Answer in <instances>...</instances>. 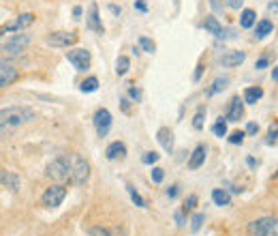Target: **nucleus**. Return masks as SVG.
<instances>
[{
  "label": "nucleus",
  "mask_w": 278,
  "mask_h": 236,
  "mask_svg": "<svg viewBox=\"0 0 278 236\" xmlns=\"http://www.w3.org/2000/svg\"><path fill=\"white\" fill-rule=\"evenodd\" d=\"M175 221H178V226H184V215H182L180 211L175 213Z\"/></svg>",
  "instance_id": "nucleus-45"
},
{
  "label": "nucleus",
  "mask_w": 278,
  "mask_h": 236,
  "mask_svg": "<svg viewBox=\"0 0 278 236\" xmlns=\"http://www.w3.org/2000/svg\"><path fill=\"white\" fill-rule=\"evenodd\" d=\"M244 136H246V131H233L231 136H229V142H231V144H242Z\"/></svg>",
  "instance_id": "nucleus-33"
},
{
  "label": "nucleus",
  "mask_w": 278,
  "mask_h": 236,
  "mask_svg": "<svg viewBox=\"0 0 278 236\" xmlns=\"http://www.w3.org/2000/svg\"><path fill=\"white\" fill-rule=\"evenodd\" d=\"M272 30H274V24L270 22V19H261V22L257 24L255 35H257V39H266V37H268Z\"/></svg>",
  "instance_id": "nucleus-21"
},
{
  "label": "nucleus",
  "mask_w": 278,
  "mask_h": 236,
  "mask_svg": "<svg viewBox=\"0 0 278 236\" xmlns=\"http://www.w3.org/2000/svg\"><path fill=\"white\" fill-rule=\"evenodd\" d=\"M212 131L216 133V136H219V138H225L227 136V123H225V120H219V123H216L214 127H212Z\"/></svg>",
  "instance_id": "nucleus-30"
},
{
  "label": "nucleus",
  "mask_w": 278,
  "mask_h": 236,
  "mask_svg": "<svg viewBox=\"0 0 278 236\" xmlns=\"http://www.w3.org/2000/svg\"><path fill=\"white\" fill-rule=\"evenodd\" d=\"M126 189H128V193H131V200L135 202V204H137L139 208H146V200L141 198V195H139L137 191H135V189H133L131 185H126Z\"/></svg>",
  "instance_id": "nucleus-28"
},
{
  "label": "nucleus",
  "mask_w": 278,
  "mask_h": 236,
  "mask_svg": "<svg viewBox=\"0 0 278 236\" xmlns=\"http://www.w3.org/2000/svg\"><path fill=\"white\" fill-rule=\"evenodd\" d=\"M244 60H246V54L240 50H233V52H227L225 56H221V65L222 67H238Z\"/></svg>",
  "instance_id": "nucleus-14"
},
{
  "label": "nucleus",
  "mask_w": 278,
  "mask_h": 236,
  "mask_svg": "<svg viewBox=\"0 0 278 236\" xmlns=\"http://www.w3.org/2000/svg\"><path fill=\"white\" fill-rule=\"evenodd\" d=\"M203 28H206L210 35H214V37H219V39L222 35V26H221V22L214 15H208L206 17V22H203Z\"/></svg>",
  "instance_id": "nucleus-19"
},
{
  "label": "nucleus",
  "mask_w": 278,
  "mask_h": 236,
  "mask_svg": "<svg viewBox=\"0 0 278 236\" xmlns=\"http://www.w3.org/2000/svg\"><path fill=\"white\" fill-rule=\"evenodd\" d=\"M212 200L216 206H229V202H231V195H229L225 189H214L212 191Z\"/></svg>",
  "instance_id": "nucleus-20"
},
{
  "label": "nucleus",
  "mask_w": 278,
  "mask_h": 236,
  "mask_svg": "<svg viewBox=\"0 0 278 236\" xmlns=\"http://www.w3.org/2000/svg\"><path fill=\"white\" fill-rule=\"evenodd\" d=\"M248 236H278V221L274 217H261L250 221Z\"/></svg>",
  "instance_id": "nucleus-3"
},
{
  "label": "nucleus",
  "mask_w": 278,
  "mask_h": 236,
  "mask_svg": "<svg viewBox=\"0 0 278 236\" xmlns=\"http://www.w3.org/2000/svg\"><path fill=\"white\" fill-rule=\"evenodd\" d=\"M159 157H161V155H157V153H146L144 155V163L152 165V163H157V161H159Z\"/></svg>",
  "instance_id": "nucleus-36"
},
{
  "label": "nucleus",
  "mask_w": 278,
  "mask_h": 236,
  "mask_svg": "<svg viewBox=\"0 0 278 236\" xmlns=\"http://www.w3.org/2000/svg\"><path fill=\"white\" fill-rule=\"evenodd\" d=\"M276 138H278V123L270 127V131H268V144H274Z\"/></svg>",
  "instance_id": "nucleus-34"
},
{
  "label": "nucleus",
  "mask_w": 278,
  "mask_h": 236,
  "mask_svg": "<svg viewBox=\"0 0 278 236\" xmlns=\"http://www.w3.org/2000/svg\"><path fill=\"white\" fill-rule=\"evenodd\" d=\"M227 84H229V78H216V79H214V84H212V88L208 90V94H216V92L225 90V88H227Z\"/></svg>",
  "instance_id": "nucleus-24"
},
{
  "label": "nucleus",
  "mask_w": 278,
  "mask_h": 236,
  "mask_svg": "<svg viewBox=\"0 0 278 236\" xmlns=\"http://www.w3.org/2000/svg\"><path fill=\"white\" fill-rule=\"evenodd\" d=\"M105 155H107V159H111V161L122 159V157H124V155H126V146L122 144V142H111V144L107 146Z\"/></svg>",
  "instance_id": "nucleus-18"
},
{
  "label": "nucleus",
  "mask_w": 278,
  "mask_h": 236,
  "mask_svg": "<svg viewBox=\"0 0 278 236\" xmlns=\"http://www.w3.org/2000/svg\"><path fill=\"white\" fill-rule=\"evenodd\" d=\"M191 224H193V232H197L199 228H201V224H203V215H201V213H197V215L193 217Z\"/></svg>",
  "instance_id": "nucleus-37"
},
{
  "label": "nucleus",
  "mask_w": 278,
  "mask_h": 236,
  "mask_svg": "<svg viewBox=\"0 0 278 236\" xmlns=\"http://www.w3.org/2000/svg\"><path fill=\"white\" fill-rule=\"evenodd\" d=\"M32 22H35V15L32 13H24V15H19V17H15V19H11V22H6L2 28H0V32H15V30H22V28H26V26H30Z\"/></svg>",
  "instance_id": "nucleus-9"
},
{
  "label": "nucleus",
  "mask_w": 278,
  "mask_h": 236,
  "mask_svg": "<svg viewBox=\"0 0 278 236\" xmlns=\"http://www.w3.org/2000/svg\"><path fill=\"white\" fill-rule=\"evenodd\" d=\"M64 198H66V187L64 185H52L50 189H45L41 202H43L45 208H56V206L62 204Z\"/></svg>",
  "instance_id": "nucleus-4"
},
{
  "label": "nucleus",
  "mask_w": 278,
  "mask_h": 236,
  "mask_svg": "<svg viewBox=\"0 0 278 236\" xmlns=\"http://www.w3.org/2000/svg\"><path fill=\"white\" fill-rule=\"evenodd\" d=\"M195 206H197V195H188L184 200V211H195Z\"/></svg>",
  "instance_id": "nucleus-32"
},
{
  "label": "nucleus",
  "mask_w": 278,
  "mask_h": 236,
  "mask_svg": "<svg viewBox=\"0 0 278 236\" xmlns=\"http://www.w3.org/2000/svg\"><path fill=\"white\" fill-rule=\"evenodd\" d=\"M257 22V13L253 9H244L242 15H240V26L242 28H250V26H255Z\"/></svg>",
  "instance_id": "nucleus-22"
},
{
  "label": "nucleus",
  "mask_w": 278,
  "mask_h": 236,
  "mask_svg": "<svg viewBox=\"0 0 278 236\" xmlns=\"http://www.w3.org/2000/svg\"><path fill=\"white\" fill-rule=\"evenodd\" d=\"M86 24H88V28L94 30V32H99V35H103V32H105L103 22H101V15H99V4H97V2H92L90 9H88Z\"/></svg>",
  "instance_id": "nucleus-11"
},
{
  "label": "nucleus",
  "mask_w": 278,
  "mask_h": 236,
  "mask_svg": "<svg viewBox=\"0 0 278 236\" xmlns=\"http://www.w3.org/2000/svg\"><path fill=\"white\" fill-rule=\"evenodd\" d=\"M163 178H165V170L154 167V170H152V180H154V183H163Z\"/></svg>",
  "instance_id": "nucleus-35"
},
{
  "label": "nucleus",
  "mask_w": 278,
  "mask_h": 236,
  "mask_svg": "<svg viewBox=\"0 0 278 236\" xmlns=\"http://www.w3.org/2000/svg\"><path fill=\"white\" fill-rule=\"evenodd\" d=\"M45 174H47V176H50L52 180H56L58 185H64V183H69V174H66V165H64V159H62V157L54 159L52 163L47 165Z\"/></svg>",
  "instance_id": "nucleus-5"
},
{
  "label": "nucleus",
  "mask_w": 278,
  "mask_h": 236,
  "mask_svg": "<svg viewBox=\"0 0 278 236\" xmlns=\"http://www.w3.org/2000/svg\"><path fill=\"white\" fill-rule=\"evenodd\" d=\"M261 97H263L261 88H246L244 90V103H257Z\"/></svg>",
  "instance_id": "nucleus-23"
},
{
  "label": "nucleus",
  "mask_w": 278,
  "mask_h": 236,
  "mask_svg": "<svg viewBox=\"0 0 278 236\" xmlns=\"http://www.w3.org/2000/svg\"><path fill=\"white\" fill-rule=\"evenodd\" d=\"M81 92H94L99 88V79L97 78H88V79H84V82H81Z\"/></svg>",
  "instance_id": "nucleus-25"
},
{
  "label": "nucleus",
  "mask_w": 278,
  "mask_h": 236,
  "mask_svg": "<svg viewBox=\"0 0 278 236\" xmlns=\"http://www.w3.org/2000/svg\"><path fill=\"white\" fill-rule=\"evenodd\" d=\"M17 79V69L9 63H0V88L13 84Z\"/></svg>",
  "instance_id": "nucleus-12"
},
{
  "label": "nucleus",
  "mask_w": 278,
  "mask_h": 236,
  "mask_svg": "<svg viewBox=\"0 0 278 236\" xmlns=\"http://www.w3.org/2000/svg\"><path fill=\"white\" fill-rule=\"evenodd\" d=\"M28 43H30L28 35H15V37H11L9 41L2 45V52H6V54H19V52L26 50V45H28Z\"/></svg>",
  "instance_id": "nucleus-10"
},
{
  "label": "nucleus",
  "mask_w": 278,
  "mask_h": 236,
  "mask_svg": "<svg viewBox=\"0 0 278 236\" xmlns=\"http://www.w3.org/2000/svg\"><path fill=\"white\" fill-rule=\"evenodd\" d=\"M128 67H131V60H128L126 56H120L116 60V73L118 76H124V73L128 71Z\"/></svg>",
  "instance_id": "nucleus-26"
},
{
  "label": "nucleus",
  "mask_w": 278,
  "mask_h": 236,
  "mask_svg": "<svg viewBox=\"0 0 278 236\" xmlns=\"http://www.w3.org/2000/svg\"><path fill=\"white\" fill-rule=\"evenodd\" d=\"M203 161H206V146L199 144V146L193 151L191 159H188V167H191V170H197V167L203 165Z\"/></svg>",
  "instance_id": "nucleus-17"
},
{
  "label": "nucleus",
  "mask_w": 278,
  "mask_h": 236,
  "mask_svg": "<svg viewBox=\"0 0 278 236\" xmlns=\"http://www.w3.org/2000/svg\"><path fill=\"white\" fill-rule=\"evenodd\" d=\"M268 63H270V60L268 58H259V60H257V69H266V67H268Z\"/></svg>",
  "instance_id": "nucleus-39"
},
{
  "label": "nucleus",
  "mask_w": 278,
  "mask_h": 236,
  "mask_svg": "<svg viewBox=\"0 0 278 236\" xmlns=\"http://www.w3.org/2000/svg\"><path fill=\"white\" fill-rule=\"evenodd\" d=\"M139 45L144 47V52H148V54H154V50H157L154 41L152 39H148V37H139Z\"/></svg>",
  "instance_id": "nucleus-29"
},
{
  "label": "nucleus",
  "mask_w": 278,
  "mask_h": 236,
  "mask_svg": "<svg viewBox=\"0 0 278 236\" xmlns=\"http://www.w3.org/2000/svg\"><path fill=\"white\" fill-rule=\"evenodd\" d=\"M135 9L141 11V13H146V11H148V6H146V2H141V0H137V2H135Z\"/></svg>",
  "instance_id": "nucleus-40"
},
{
  "label": "nucleus",
  "mask_w": 278,
  "mask_h": 236,
  "mask_svg": "<svg viewBox=\"0 0 278 236\" xmlns=\"http://www.w3.org/2000/svg\"><path fill=\"white\" fill-rule=\"evenodd\" d=\"M66 60H69L77 71H86L88 67H90V52L88 50H71V52H66Z\"/></svg>",
  "instance_id": "nucleus-7"
},
{
  "label": "nucleus",
  "mask_w": 278,
  "mask_h": 236,
  "mask_svg": "<svg viewBox=\"0 0 278 236\" xmlns=\"http://www.w3.org/2000/svg\"><path fill=\"white\" fill-rule=\"evenodd\" d=\"M244 116V103L240 101V97H233L231 103H229V112H227V120L229 123H238Z\"/></svg>",
  "instance_id": "nucleus-13"
},
{
  "label": "nucleus",
  "mask_w": 278,
  "mask_h": 236,
  "mask_svg": "<svg viewBox=\"0 0 278 236\" xmlns=\"http://www.w3.org/2000/svg\"><path fill=\"white\" fill-rule=\"evenodd\" d=\"M35 120V110L26 105H13L0 110V133H9L17 127Z\"/></svg>",
  "instance_id": "nucleus-1"
},
{
  "label": "nucleus",
  "mask_w": 278,
  "mask_h": 236,
  "mask_svg": "<svg viewBox=\"0 0 278 236\" xmlns=\"http://www.w3.org/2000/svg\"><path fill=\"white\" fill-rule=\"evenodd\" d=\"M242 2L244 0H229V6H231V9H240Z\"/></svg>",
  "instance_id": "nucleus-43"
},
{
  "label": "nucleus",
  "mask_w": 278,
  "mask_h": 236,
  "mask_svg": "<svg viewBox=\"0 0 278 236\" xmlns=\"http://www.w3.org/2000/svg\"><path fill=\"white\" fill-rule=\"evenodd\" d=\"M203 116H206V107H199L197 114H195V118H193V127H195V129H201V127H203Z\"/></svg>",
  "instance_id": "nucleus-31"
},
{
  "label": "nucleus",
  "mask_w": 278,
  "mask_h": 236,
  "mask_svg": "<svg viewBox=\"0 0 278 236\" xmlns=\"http://www.w3.org/2000/svg\"><path fill=\"white\" fill-rule=\"evenodd\" d=\"M157 140L161 142V146L165 148L167 153L173 151V133H171V129H167V127H161L159 133H157Z\"/></svg>",
  "instance_id": "nucleus-16"
},
{
  "label": "nucleus",
  "mask_w": 278,
  "mask_h": 236,
  "mask_svg": "<svg viewBox=\"0 0 278 236\" xmlns=\"http://www.w3.org/2000/svg\"><path fill=\"white\" fill-rule=\"evenodd\" d=\"M272 78H274V79H278V67H276V69L272 71Z\"/></svg>",
  "instance_id": "nucleus-47"
},
{
  "label": "nucleus",
  "mask_w": 278,
  "mask_h": 236,
  "mask_svg": "<svg viewBox=\"0 0 278 236\" xmlns=\"http://www.w3.org/2000/svg\"><path fill=\"white\" fill-rule=\"evenodd\" d=\"M257 131H259V125H255V123H248L246 125V133H250V136H255Z\"/></svg>",
  "instance_id": "nucleus-38"
},
{
  "label": "nucleus",
  "mask_w": 278,
  "mask_h": 236,
  "mask_svg": "<svg viewBox=\"0 0 278 236\" xmlns=\"http://www.w3.org/2000/svg\"><path fill=\"white\" fill-rule=\"evenodd\" d=\"M62 159L66 165V174H69V183L77 185V187L86 185L88 178H90V165H88V161L77 153H69Z\"/></svg>",
  "instance_id": "nucleus-2"
},
{
  "label": "nucleus",
  "mask_w": 278,
  "mask_h": 236,
  "mask_svg": "<svg viewBox=\"0 0 278 236\" xmlns=\"http://www.w3.org/2000/svg\"><path fill=\"white\" fill-rule=\"evenodd\" d=\"M73 15H75V17L81 15V6H75V9H73Z\"/></svg>",
  "instance_id": "nucleus-46"
},
{
  "label": "nucleus",
  "mask_w": 278,
  "mask_h": 236,
  "mask_svg": "<svg viewBox=\"0 0 278 236\" xmlns=\"http://www.w3.org/2000/svg\"><path fill=\"white\" fill-rule=\"evenodd\" d=\"M128 94H131V97H133L135 101H139V99H141V92H139L137 88H131V90H128Z\"/></svg>",
  "instance_id": "nucleus-42"
},
{
  "label": "nucleus",
  "mask_w": 278,
  "mask_h": 236,
  "mask_svg": "<svg viewBox=\"0 0 278 236\" xmlns=\"http://www.w3.org/2000/svg\"><path fill=\"white\" fill-rule=\"evenodd\" d=\"M201 73H203V65H197V71H195V76H193L195 82H197V79L201 78Z\"/></svg>",
  "instance_id": "nucleus-44"
},
{
  "label": "nucleus",
  "mask_w": 278,
  "mask_h": 236,
  "mask_svg": "<svg viewBox=\"0 0 278 236\" xmlns=\"http://www.w3.org/2000/svg\"><path fill=\"white\" fill-rule=\"evenodd\" d=\"M94 127H97L99 138H105L107 133H110V129H111V114H110V110L101 107V110L94 112Z\"/></svg>",
  "instance_id": "nucleus-6"
},
{
  "label": "nucleus",
  "mask_w": 278,
  "mask_h": 236,
  "mask_svg": "<svg viewBox=\"0 0 278 236\" xmlns=\"http://www.w3.org/2000/svg\"><path fill=\"white\" fill-rule=\"evenodd\" d=\"M167 195H169V198L173 200L175 195H178V187H175V185H173V187H169V189H167Z\"/></svg>",
  "instance_id": "nucleus-41"
},
{
  "label": "nucleus",
  "mask_w": 278,
  "mask_h": 236,
  "mask_svg": "<svg viewBox=\"0 0 278 236\" xmlns=\"http://www.w3.org/2000/svg\"><path fill=\"white\" fill-rule=\"evenodd\" d=\"M88 232H90V236H116L113 230H110V228H101V226H94Z\"/></svg>",
  "instance_id": "nucleus-27"
},
{
  "label": "nucleus",
  "mask_w": 278,
  "mask_h": 236,
  "mask_svg": "<svg viewBox=\"0 0 278 236\" xmlns=\"http://www.w3.org/2000/svg\"><path fill=\"white\" fill-rule=\"evenodd\" d=\"M0 185H4L6 189H11V191H17L19 189V176L13 174V172L0 170Z\"/></svg>",
  "instance_id": "nucleus-15"
},
{
  "label": "nucleus",
  "mask_w": 278,
  "mask_h": 236,
  "mask_svg": "<svg viewBox=\"0 0 278 236\" xmlns=\"http://www.w3.org/2000/svg\"><path fill=\"white\" fill-rule=\"evenodd\" d=\"M47 43L52 47H69L73 43H77V35L75 32H52L50 37H47Z\"/></svg>",
  "instance_id": "nucleus-8"
}]
</instances>
